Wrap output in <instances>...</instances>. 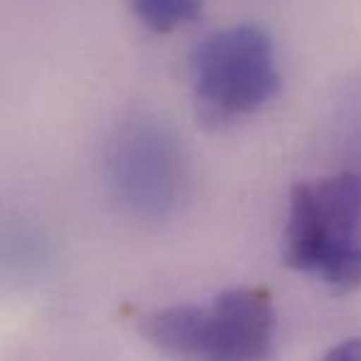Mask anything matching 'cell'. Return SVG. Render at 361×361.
<instances>
[{
  "mask_svg": "<svg viewBox=\"0 0 361 361\" xmlns=\"http://www.w3.org/2000/svg\"><path fill=\"white\" fill-rule=\"evenodd\" d=\"M141 331L173 356L247 361L272 351L275 312L265 290H228L208 305H173L141 319Z\"/></svg>",
  "mask_w": 361,
  "mask_h": 361,
  "instance_id": "2",
  "label": "cell"
},
{
  "mask_svg": "<svg viewBox=\"0 0 361 361\" xmlns=\"http://www.w3.org/2000/svg\"><path fill=\"white\" fill-rule=\"evenodd\" d=\"M106 186L126 213L144 221L171 216L186 188L178 139L156 119L136 116L114 129L104 151Z\"/></svg>",
  "mask_w": 361,
  "mask_h": 361,
  "instance_id": "4",
  "label": "cell"
},
{
  "mask_svg": "<svg viewBox=\"0 0 361 361\" xmlns=\"http://www.w3.org/2000/svg\"><path fill=\"white\" fill-rule=\"evenodd\" d=\"M134 11L146 27L156 32H171L183 23H191L201 13V0H131Z\"/></svg>",
  "mask_w": 361,
  "mask_h": 361,
  "instance_id": "5",
  "label": "cell"
},
{
  "mask_svg": "<svg viewBox=\"0 0 361 361\" xmlns=\"http://www.w3.org/2000/svg\"><path fill=\"white\" fill-rule=\"evenodd\" d=\"M361 176L334 173L292 188L282 255L334 292L361 285Z\"/></svg>",
  "mask_w": 361,
  "mask_h": 361,
  "instance_id": "1",
  "label": "cell"
},
{
  "mask_svg": "<svg viewBox=\"0 0 361 361\" xmlns=\"http://www.w3.org/2000/svg\"><path fill=\"white\" fill-rule=\"evenodd\" d=\"M188 70L196 109L208 124L255 114L280 90L275 45L257 25H231L203 37Z\"/></svg>",
  "mask_w": 361,
  "mask_h": 361,
  "instance_id": "3",
  "label": "cell"
},
{
  "mask_svg": "<svg viewBox=\"0 0 361 361\" xmlns=\"http://www.w3.org/2000/svg\"><path fill=\"white\" fill-rule=\"evenodd\" d=\"M326 356H329V359H351V361L356 359V361H361V336H356V339H344Z\"/></svg>",
  "mask_w": 361,
  "mask_h": 361,
  "instance_id": "6",
  "label": "cell"
}]
</instances>
